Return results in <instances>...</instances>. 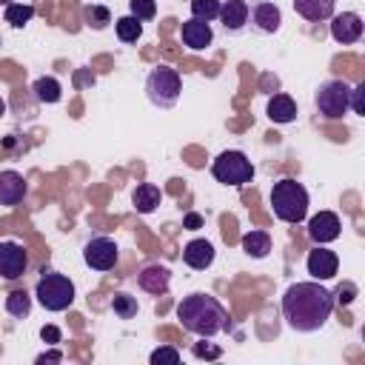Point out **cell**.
I'll list each match as a JSON object with an SVG mask.
<instances>
[{"mask_svg":"<svg viewBox=\"0 0 365 365\" xmlns=\"http://www.w3.org/2000/svg\"><path fill=\"white\" fill-rule=\"evenodd\" d=\"M331 311H334V294L317 279L294 282L282 294V317L299 334L319 331L331 319Z\"/></svg>","mask_w":365,"mask_h":365,"instance_id":"6da1fadb","label":"cell"},{"mask_svg":"<svg viewBox=\"0 0 365 365\" xmlns=\"http://www.w3.org/2000/svg\"><path fill=\"white\" fill-rule=\"evenodd\" d=\"M177 319L182 322L185 331L211 339L220 331L228 328V311L222 308V302L211 294H188L182 297V302L177 305Z\"/></svg>","mask_w":365,"mask_h":365,"instance_id":"7a4b0ae2","label":"cell"},{"mask_svg":"<svg viewBox=\"0 0 365 365\" xmlns=\"http://www.w3.org/2000/svg\"><path fill=\"white\" fill-rule=\"evenodd\" d=\"M271 208H274V214L282 222H291V225L302 222L305 214H308V191H305V185L291 180V177L274 182V188H271Z\"/></svg>","mask_w":365,"mask_h":365,"instance_id":"3957f363","label":"cell"},{"mask_svg":"<svg viewBox=\"0 0 365 365\" xmlns=\"http://www.w3.org/2000/svg\"><path fill=\"white\" fill-rule=\"evenodd\" d=\"M34 297L37 302L46 308V311H66L71 308L74 302V282L66 277V274H57V271H43V277L37 279V288H34Z\"/></svg>","mask_w":365,"mask_h":365,"instance_id":"277c9868","label":"cell"},{"mask_svg":"<svg viewBox=\"0 0 365 365\" xmlns=\"http://www.w3.org/2000/svg\"><path fill=\"white\" fill-rule=\"evenodd\" d=\"M182 91V77L177 68L168 66H157L148 77H145V94L157 108H171L180 100Z\"/></svg>","mask_w":365,"mask_h":365,"instance_id":"5b68a950","label":"cell"},{"mask_svg":"<svg viewBox=\"0 0 365 365\" xmlns=\"http://www.w3.org/2000/svg\"><path fill=\"white\" fill-rule=\"evenodd\" d=\"M211 174H214L217 182L231 185V188H240V185H245V182L254 180V165H251V160L242 151H234L231 148V151H222L211 163Z\"/></svg>","mask_w":365,"mask_h":365,"instance_id":"8992f818","label":"cell"},{"mask_svg":"<svg viewBox=\"0 0 365 365\" xmlns=\"http://www.w3.org/2000/svg\"><path fill=\"white\" fill-rule=\"evenodd\" d=\"M348 94H351V86L345 80H328V83H322L317 88L314 103H317V108H319L322 117L339 120L348 111Z\"/></svg>","mask_w":365,"mask_h":365,"instance_id":"52a82bcc","label":"cell"},{"mask_svg":"<svg viewBox=\"0 0 365 365\" xmlns=\"http://www.w3.org/2000/svg\"><path fill=\"white\" fill-rule=\"evenodd\" d=\"M83 259H86V265L94 268V271H111V268L117 265V259H120V248H117V242L108 240V237H94V240L86 242Z\"/></svg>","mask_w":365,"mask_h":365,"instance_id":"ba28073f","label":"cell"},{"mask_svg":"<svg viewBox=\"0 0 365 365\" xmlns=\"http://www.w3.org/2000/svg\"><path fill=\"white\" fill-rule=\"evenodd\" d=\"M26 268H29L26 248L20 242H11V240L0 242V277L3 279H17V277L26 274Z\"/></svg>","mask_w":365,"mask_h":365,"instance_id":"9c48e42d","label":"cell"},{"mask_svg":"<svg viewBox=\"0 0 365 365\" xmlns=\"http://www.w3.org/2000/svg\"><path fill=\"white\" fill-rule=\"evenodd\" d=\"M339 217L334 214V211H319V214H314L311 220H308V237H311V242H317V245H328V242H334L336 237H339Z\"/></svg>","mask_w":365,"mask_h":365,"instance_id":"30bf717a","label":"cell"},{"mask_svg":"<svg viewBox=\"0 0 365 365\" xmlns=\"http://www.w3.org/2000/svg\"><path fill=\"white\" fill-rule=\"evenodd\" d=\"M305 265H308V274H311L317 282H322V279H331V277L336 274V268H339V257H336L334 251H328L325 245H317L314 251H308Z\"/></svg>","mask_w":365,"mask_h":365,"instance_id":"8fae6325","label":"cell"},{"mask_svg":"<svg viewBox=\"0 0 365 365\" xmlns=\"http://www.w3.org/2000/svg\"><path fill=\"white\" fill-rule=\"evenodd\" d=\"M331 37L342 46L348 43H356L362 37V17L356 11H342L331 20Z\"/></svg>","mask_w":365,"mask_h":365,"instance_id":"7c38bea8","label":"cell"},{"mask_svg":"<svg viewBox=\"0 0 365 365\" xmlns=\"http://www.w3.org/2000/svg\"><path fill=\"white\" fill-rule=\"evenodd\" d=\"M180 37H182V43H185L191 51H202V48H208V46L214 43L211 26H208L205 20H197V17H191V20H185V23L180 26Z\"/></svg>","mask_w":365,"mask_h":365,"instance_id":"4fadbf2b","label":"cell"},{"mask_svg":"<svg viewBox=\"0 0 365 365\" xmlns=\"http://www.w3.org/2000/svg\"><path fill=\"white\" fill-rule=\"evenodd\" d=\"M248 17H251V23L262 31V34H274V31H279V23H282V14H279V9L274 6V3H257L254 9H248Z\"/></svg>","mask_w":365,"mask_h":365,"instance_id":"5bb4252c","label":"cell"},{"mask_svg":"<svg viewBox=\"0 0 365 365\" xmlns=\"http://www.w3.org/2000/svg\"><path fill=\"white\" fill-rule=\"evenodd\" d=\"M137 282L143 291L148 294H165L168 291V282H171V271L165 265H145L140 274H137Z\"/></svg>","mask_w":365,"mask_h":365,"instance_id":"9a60e30c","label":"cell"},{"mask_svg":"<svg viewBox=\"0 0 365 365\" xmlns=\"http://www.w3.org/2000/svg\"><path fill=\"white\" fill-rule=\"evenodd\" d=\"M182 259L188 268L194 271H205L211 262H214V245L208 240H191L185 248H182Z\"/></svg>","mask_w":365,"mask_h":365,"instance_id":"2e32d148","label":"cell"},{"mask_svg":"<svg viewBox=\"0 0 365 365\" xmlns=\"http://www.w3.org/2000/svg\"><path fill=\"white\" fill-rule=\"evenodd\" d=\"M26 197V180L17 171H0V205H17Z\"/></svg>","mask_w":365,"mask_h":365,"instance_id":"e0dca14e","label":"cell"},{"mask_svg":"<svg viewBox=\"0 0 365 365\" xmlns=\"http://www.w3.org/2000/svg\"><path fill=\"white\" fill-rule=\"evenodd\" d=\"M220 20L225 31H240L248 23V3L245 0H225L220 3Z\"/></svg>","mask_w":365,"mask_h":365,"instance_id":"ac0fdd59","label":"cell"},{"mask_svg":"<svg viewBox=\"0 0 365 365\" xmlns=\"http://www.w3.org/2000/svg\"><path fill=\"white\" fill-rule=\"evenodd\" d=\"M294 11L311 23L334 17V0H294Z\"/></svg>","mask_w":365,"mask_h":365,"instance_id":"d6986e66","label":"cell"},{"mask_svg":"<svg viewBox=\"0 0 365 365\" xmlns=\"http://www.w3.org/2000/svg\"><path fill=\"white\" fill-rule=\"evenodd\" d=\"M268 117H271V123H279V125L294 123L297 120V103L288 94H274L268 100Z\"/></svg>","mask_w":365,"mask_h":365,"instance_id":"ffe728a7","label":"cell"},{"mask_svg":"<svg viewBox=\"0 0 365 365\" xmlns=\"http://www.w3.org/2000/svg\"><path fill=\"white\" fill-rule=\"evenodd\" d=\"M160 200H163V191H160L154 182H143V185H137L134 194H131V202H134V208H137L140 214H151V211L160 205Z\"/></svg>","mask_w":365,"mask_h":365,"instance_id":"44dd1931","label":"cell"},{"mask_svg":"<svg viewBox=\"0 0 365 365\" xmlns=\"http://www.w3.org/2000/svg\"><path fill=\"white\" fill-rule=\"evenodd\" d=\"M240 245H242V251H245L248 257L262 259V257H268V251H271V237H268L265 231H248V234H242Z\"/></svg>","mask_w":365,"mask_h":365,"instance_id":"7402d4cb","label":"cell"},{"mask_svg":"<svg viewBox=\"0 0 365 365\" xmlns=\"http://www.w3.org/2000/svg\"><path fill=\"white\" fill-rule=\"evenodd\" d=\"M31 88H34V97L40 103H60V97H63V88L54 77H37Z\"/></svg>","mask_w":365,"mask_h":365,"instance_id":"603a6c76","label":"cell"},{"mask_svg":"<svg viewBox=\"0 0 365 365\" xmlns=\"http://www.w3.org/2000/svg\"><path fill=\"white\" fill-rule=\"evenodd\" d=\"M114 31H117V37L123 43H137L140 34H143V20H137L134 14H125V17H120L114 23Z\"/></svg>","mask_w":365,"mask_h":365,"instance_id":"cb8c5ba5","label":"cell"},{"mask_svg":"<svg viewBox=\"0 0 365 365\" xmlns=\"http://www.w3.org/2000/svg\"><path fill=\"white\" fill-rule=\"evenodd\" d=\"M3 17H6V23H11L14 29H23L26 23H31V17H34V6H29V3H9Z\"/></svg>","mask_w":365,"mask_h":365,"instance_id":"d4e9b609","label":"cell"},{"mask_svg":"<svg viewBox=\"0 0 365 365\" xmlns=\"http://www.w3.org/2000/svg\"><path fill=\"white\" fill-rule=\"evenodd\" d=\"M6 311H9L11 317H17V319H26V317L31 314V297H29L26 291H11V294L6 297Z\"/></svg>","mask_w":365,"mask_h":365,"instance_id":"484cf974","label":"cell"},{"mask_svg":"<svg viewBox=\"0 0 365 365\" xmlns=\"http://www.w3.org/2000/svg\"><path fill=\"white\" fill-rule=\"evenodd\" d=\"M83 23L94 31H103L108 23H111V11L106 6H86L83 9Z\"/></svg>","mask_w":365,"mask_h":365,"instance_id":"4316f807","label":"cell"},{"mask_svg":"<svg viewBox=\"0 0 365 365\" xmlns=\"http://www.w3.org/2000/svg\"><path fill=\"white\" fill-rule=\"evenodd\" d=\"M111 311H114L120 319H131V317L137 314V297H131V294H114Z\"/></svg>","mask_w":365,"mask_h":365,"instance_id":"83f0119b","label":"cell"},{"mask_svg":"<svg viewBox=\"0 0 365 365\" xmlns=\"http://www.w3.org/2000/svg\"><path fill=\"white\" fill-rule=\"evenodd\" d=\"M191 14L197 20L211 23V20L220 17V0H191Z\"/></svg>","mask_w":365,"mask_h":365,"instance_id":"f1b7e54d","label":"cell"},{"mask_svg":"<svg viewBox=\"0 0 365 365\" xmlns=\"http://www.w3.org/2000/svg\"><path fill=\"white\" fill-rule=\"evenodd\" d=\"M128 14H134L137 20H151L157 14V3L154 0H128Z\"/></svg>","mask_w":365,"mask_h":365,"instance_id":"f546056e","label":"cell"},{"mask_svg":"<svg viewBox=\"0 0 365 365\" xmlns=\"http://www.w3.org/2000/svg\"><path fill=\"white\" fill-rule=\"evenodd\" d=\"M180 362V351L171 345H160L157 351H151V365H177Z\"/></svg>","mask_w":365,"mask_h":365,"instance_id":"4dcf8cb0","label":"cell"},{"mask_svg":"<svg viewBox=\"0 0 365 365\" xmlns=\"http://www.w3.org/2000/svg\"><path fill=\"white\" fill-rule=\"evenodd\" d=\"M348 108H354V114H365V83L354 86L348 94Z\"/></svg>","mask_w":365,"mask_h":365,"instance_id":"1f68e13d","label":"cell"},{"mask_svg":"<svg viewBox=\"0 0 365 365\" xmlns=\"http://www.w3.org/2000/svg\"><path fill=\"white\" fill-rule=\"evenodd\" d=\"M354 297H356V285H354V282H345V285L336 288V297H334V299H336L339 305H351Z\"/></svg>","mask_w":365,"mask_h":365,"instance_id":"d6a6232c","label":"cell"},{"mask_svg":"<svg viewBox=\"0 0 365 365\" xmlns=\"http://www.w3.org/2000/svg\"><path fill=\"white\" fill-rule=\"evenodd\" d=\"M40 339H43L46 345H57V342H60V328H57V325H43V328H40Z\"/></svg>","mask_w":365,"mask_h":365,"instance_id":"836d02e7","label":"cell"},{"mask_svg":"<svg viewBox=\"0 0 365 365\" xmlns=\"http://www.w3.org/2000/svg\"><path fill=\"white\" fill-rule=\"evenodd\" d=\"M220 354H222V351H220L217 345H208V342H205V345H202V342H197V345H194V356H205V359H217Z\"/></svg>","mask_w":365,"mask_h":365,"instance_id":"e575fe53","label":"cell"},{"mask_svg":"<svg viewBox=\"0 0 365 365\" xmlns=\"http://www.w3.org/2000/svg\"><path fill=\"white\" fill-rule=\"evenodd\" d=\"M46 362H63V354H60V351H48V354H40V356H37V365H46Z\"/></svg>","mask_w":365,"mask_h":365,"instance_id":"d590c367","label":"cell"},{"mask_svg":"<svg viewBox=\"0 0 365 365\" xmlns=\"http://www.w3.org/2000/svg\"><path fill=\"white\" fill-rule=\"evenodd\" d=\"M182 225H185V228H191V231H194V228H200V225H202V217H200V214H194V211H191V214H185V220H182Z\"/></svg>","mask_w":365,"mask_h":365,"instance_id":"8d00e7d4","label":"cell"},{"mask_svg":"<svg viewBox=\"0 0 365 365\" xmlns=\"http://www.w3.org/2000/svg\"><path fill=\"white\" fill-rule=\"evenodd\" d=\"M3 114H6V100L0 97V117H3Z\"/></svg>","mask_w":365,"mask_h":365,"instance_id":"74e56055","label":"cell"},{"mask_svg":"<svg viewBox=\"0 0 365 365\" xmlns=\"http://www.w3.org/2000/svg\"><path fill=\"white\" fill-rule=\"evenodd\" d=\"M0 3H6V6H9V3H11V0H0Z\"/></svg>","mask_w":365,"mask_h":365,"instance_id":"f35d334b","label":"cell"}]
</instances>
